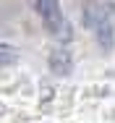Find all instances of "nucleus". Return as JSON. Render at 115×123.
<instances>
[{
  "instance_id": "obj_1",
  "label": "nucleus",
  "mask_w": 115,
  "mask_h": 123,
  "mask_svg": "<svg viewBox=\"0 0 115 123\" xmlns=\"http://www.w3.org/2000/svg\"><path fill=\"white\" fill-rule=\"evenodd\" d=\"M37 11H39L42 21H45L47 31H50L58 42H68L71 37H73V29H71V24L66 21L58 0H37Z\"/></svg>"
},
{
  "instance_id": "obj_2",
  "label": "nucleus",
  "mask_w": 115,
  "mask_h": 123,
  "mask_svg": "<svg viewBox=\"0 0 115 123\" xmlns=\"http://www.w3.org/2000/svg\"><path fill=\"white\" fill-rule=\"evenodd\" d=\"M113 16H115V3H110V0H97V3H89L84 8V24L89 29H99Z\"/></svg>"
},
{
  "instance_id": "obj_3",
  "label": "nucleus",
  "mask_w": 115,
  "mask_h": 123,
  "mask_svg": "<svg viewBox=\"0 0 115 123\" xmlns=\"http://www.w3.org/2000/svg\"><path fill=\"white\" fill-rule=\"evenodd\" d=\"M71 66H73V60H71V55L66 52V50H58V52L50 55V71H52L55 76H68Z\"/></svg>"
},
{
  "instance_id": "obj_4",
  "label": "nucleus",
  "mask_w": 115,
  "mask_h": 123,
  "mask_svg": "<svg viewBox=\"0 0 115 123\" xmlns=\"http://www.w3.org/2000/svg\"><path fill=\"white\" fill-rule=\"evenodd\" d=\"M97 39H99L102 47H110V45H113V24H110V21H105V24L97 29Z\"/></svg>"
},
{
  "instance_id": "obj_5",
  "label": "nucleus",
  "mask_w": 115,
  "mask_h": 123,
  "mask_svg": "<svg viewBox=\"0 0 115 123\" xmlns=\"http://www.w3.org/2000/svg\"><path fill=\"white\" fill-rule=\"evenodd\" d=\"M0 58H3V66H13L16 52L11 50V45H3V47H0Z\"/></svg>"
}]
</instances>
